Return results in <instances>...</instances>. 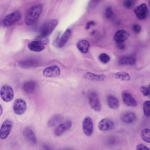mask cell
<instances>
[{
	"mask_svg": "<svg viewBox=\"0 0 150 150\" xmlns=\"http://www.w3.org/2000/svg\"><path fill=\"white\" fill-rule=\"evenodd\" d=\"M107 103L108 107L112 109L117 108L119 106V101L118 98L112 95H109L107 98Z\"/></svg>",
	"mask_w": 150,
	"mask_h": 150,
	"instance_id": "obj_19",
	"label": "cell"
},
{
	"mask_svg": "<svg viewBox=\"0 0 150 150\" xmlns=\"http://www.w3.org/2000/svg\"><path fill=\"white\" fill-rule=\"evenodd\" d=\"M60 73V69L56 65H53L45 69L43 71L44 76L48 77H53L57 76Z\"/></svg>",
	"mask_w": 150,
	"mask_h": 150,
	"instance_id": "obj_13",
	"label": "cell"
},
{
	"mask_svg": "<svg viewBox=\"0 0 150 150\" xmlns=\"http://www.w3.org/2000/svg\"><path fill=\"white\" fill-rule=\"evenodd\" d=\"M13 125L12 121L10 119L5 120L1 126L0 130V138L1 139H6L9 134Z\"/></svg>",
	"mask_w": 150,
	"mask_h": 150,
	"instance_id": "obj_5",
	"label": "cell"
},
{
	"mask_svg": "<svg viewBox=\"0 0 150 150\" xmlns=\"http://www.w3.org/2000/svg\"><path fill=\"white\" fill-rule=\"evenodd\" d=\"M72 123L71 121L68 120L62 123L57 126L54 131V134L57 136L62 135L71 127Z\"/></svg>",
	"mask_w": 150,
	"mask_h": 150,
	"instance_id": "obj_12",
	"label": "cell"
},
{
	"mask_svg": "<svg viewBox=\"0 0 150 150\" xmlns=\"http://www.w3.org/2000/svg\"><path fill=\"white\" fill-rule=\"evenodd\" d=\"M117 43V47L119 49L122 50L125 49V45L123 42Z\"/></svg>",
	"mask_w": 150,
	"mask_h": 150,
	"instance_id": "obj_37",
	"label": "cell"
},
{
	"mask_svg": "<svg viewBox=\"0 0 150 150\" xmlns=\"http://www.w3.org/2000/svg\"><path fill=\"white\" fill-rule=\"evenodd\" d=\"M0 94L2 99L6 102L11 101L14 97L13 91L12 88L8 85H4L1 87Z\"/></svg>",
	"mask_w": 150,
	"mask_h": 150,
	"instance_id": "obj_4",
	"label": "cell"
},
{
	"mask_svg": "<svg viewBox=\"0 0 150 150\" xmlns=\"http://www.w3.org/2000/svg\"><path fill=\"white\" fill-rule=\"evenodd\" d=\"M89 104L91 108L94 111L99 112L101 108V104L98 94L95 92H92L88 96Z\"/></svg>",
	"mask_w": 150,
	"mask_h": 150,
	"instance_id": "obj_3",
	"label": "cell"
},
{
	"mask_svg": "<svg viewBox=\"0 0 150 150\" xmlns=\"http://www.w3.org/2000/svg\"><path fill=\"white\" fill-rule=\"evenodd\" d=\"M28 47L30 50L35 52H40L44 48V45L36 40L29 42Z\"/></svg>",
	"mask_w": 150,
	"mask_h": 150,
	"instance_id": "obj_20",
	"label": "cell"
},
{
	"mask_svg": "<svg viewBox=\"0 0 150 150\" xmlns=\"http://www.w3.org/2000/svg\"><path fill=\"white\" fill-rule=\"evenodd\" d=\"M133 29L135 33L138 34L142 30L141 26L138 24L134 25L133 27Z\"/></svg>",
	"mask_w": 150,
	"mask_h": 150,
	"instance_id": "obj_34",
	"label": "cell"
},
{
	"mask_svg": "<svg viewBox=\"0 0 150 150\" xmlns=\"http://www.w3.org/2000/svg\"><path fill=\"white\" fill-rule=\"evenodd\" d=\"M149 6H150V0L149 1Z\"/></svg>",
	"mask_w": 150,
	"mask_h": 150,
	"instance_id": "obj_41",
	"label": "cell"
},
{
	"mask_svg": "<svg viewBox=\"0 0 150 150\" xmlns=\"http://www.w3.org/2000/svg\"><path fill=\"white\" fill-rule=\"evenodd\" d=\"M58 23V21L56 19H51L45 21L40 27V34L48 37L52 33Z\"/></svg>",
	"mask_w": 150,
	"mask_h": 150,
	"instance_id": "obj_2",
	"label": "cell"
},
{
	"mask_svg": "<svg viewBox=\"0 0 150 150\" xmlns=\"http://www.w3.org/2000/svg\"><path fill=\"white\" fill-rule=\"evenodd\" d=\"M134 0H124L123 5L126 8L128 9L132 8L134 6Z\"/></svg>",
	"mask_w": 150,
	"mask_h": 150,
	"instance_id": "obj_31",
	"label": "cell"
},
{
	"mask_svg": "<svg viewBox=\"0 0 150 150\" xmlns=\"http://www.w3.org/2000/svg\"><path fill=\"white\" fill-rule=\"evenodd\" d=\"M27 108L25 101L21 98L15 100L13 104V110L14 112L18 115H21L26 111Z\"/></svg>",
	"mask_w": 150,
	"mask_h": 150,
	"instance_id": "obj_8",
	"label": "cell"
},
{
	"mask_svg": "<svg viewBox=\"0 0 150 150\" xmlns=\"http://www.w3.org/2000/svg\"><path fill=\"white\" fill-rule=\"evenodd\" d=\"M140 91L144 96H149V90L148 87L144 86H142L140 88Z\"/></svg>",
	"mask_w": 150,
	"mask_h": 150,
	"instance_id": "obj_33",
	"label": "cell"
},
{
	"mask_svg": "<svg viewBox=\"0 0 150 150\" xmlns=\"http://www.w3.org/2000/svg\"><path fill=\"white\" fill-rule=\"evenodd\" d=\"M94 24L95 23L93 21H89L87 23L85 26V29L86 30H88L90 28L91 25H94Z\"/></svg>",
	"mask_w": 150,
	"mask_h": 150,
	"instance_id": "obj_36",
	"label": "cell"
},
{
	"mask_svg": "<svg viewBox=\"0 0 150 150\" xmlns=\"http://www.w3.org/2000/svg\"><path fill=\"white\" fill-rule=\"evenodd\" d=\"M120 119L123 122L130 124L136 120L135 114L131 111H126L123 113L121 115Z\"/></svg>",
	"mask_w": 150,
	"mask_h": 150,
	"instance_id": "obj_15",
	"label": "cell"
},
{
	"mask_svg": "<svg viewBox=\"0 0 150 150\" xmlns=\"http://www.w3.org/2000/svg\"><path fill=\"white\" fill-rule=\"evenodd\" d=\"M129 34L125 30H117L115 33L114 39L117 43L122 42L128 38Z\"/></svg>",
	"mask_w": 150,
	"mask_h": 150,
	"instance_id": "obj_16",
	"label": "cell"
},
{
	"mask_svg": "<svg viewBox=\"0 0 150 150\" xmlns=\"http://www.w3.org/2000/svg\"><path fill=\"white\" fill-rule=\"evenodd\" d=\"M71 33V30L67 28L64 32L60 38H59L57 47H63L67 42Z\"/></svg>",
	"mask_w": 150,
	"mask_h": 150,
	"instance_id": "obj_22",
	"label": "cell"
},
{
	"mask_svg": "<svg viewBox=\"0 0 150 150\" xmlns=\"http://www.w3.org/2000/svg\"><path fill=\"white\" fill-rule=\"evenodd\" d=\"M105 15L106 18L109 19L111 18L112 16L113 11L111 7H108L106 9Z\"/></svg>",
	"mask_w": 150,
	"mask_h": 150,
	"instance_id": "obj_32",
	"label": "cell"
},
{
	"mask_svg": "<svg viewBox=\"0 0 150 150\" xmlns=\"http://www.w3.org/2000/svg\"><path fill=\"white\" fill-rule=\"evenodd\" d=\"M136 60L134 58L129 56H123L120 58L118 61L119 64L121 65H129L134 64Z\"/></svg>",
	"mask_w": 150,
	"mask_h": 150,
	"instance_id": "obj_24",
	"label": "cell"
},
{
	"mask_svg": "<svg viewBox=\"0 0 150 150\" xmlns=\"http://www.w3.org/2000/svg\"><path fill=\"white\" fill-rule=\"evenodd\" d=\"M21 17V14L18 11L11 13L4 17L3 21V25L6 27L11 26L19 21Z\"/></svg>",
	"mask_w": 150,
	"mask_h": 150,
	"instance_id": "obj_6",
	"label": "cell"
},
{
	"mask_svg": "<svg viewBox=\"0 0 150 150\" xmlns=\"http://www.w3.org/2000/svg\"><path fill=\"white\" fill-rule=\"evenodd\" d=\"M0 115H1L3 113V108L1 105H0Z\"/></svg>",
	"mask_w": 150,
	"mask_h": 150,
	"instance_id": "obj_39",
	"label": "cell"
},
{
	"mask_svg": "<svg viewBox=\"0 0 150 150\" xmlns=\"http://www.w3.org/2000/svg\"><path fill=\"white\" fill-rule=\"evenodd\" d=\"M143 110L144 114L146 117L150 116V100L145 101L143 105Z\"/></svg>",
	"mask_w": 150,
	"mask_h": 150,
	"instance_id": "obj_28",
	"label": "cell"
},
{
	"mask_svg": "<svg viewBox=\"0 0 150 150\" xmlns=\"http://www.w3.org/2000/svg\"><path fill=\"white\" fill-rule=\"evenodd\" d=\"M20 66L23 68H27L35 67L37 65V62L33 59H28L21 61Z\"/></svg>",
	"mask_w": 150,
	"mask_h": 150,
	"instance_id": "obj_25",
	"label": "cell"
},
{
	"mask_svg": "<svg viewBox=\"0 0 150 150\" xmlns=\"http://www.w3.org/2000/svg\"><path fill=\"white\" fill-rule=\"evenodd\" d=\"M35 40L38 41L43 45L47 44L49 42V39L47 36L40 34L36 37Z\"/></svg>",
	"mask_w": 150,
	"mask_h": 150,
	"instance_id": "obj_30",
	"label": "cell"
},
{
	"mask_svg": "<svg viewBox=\"0 0 150 150\" xmlns=\"http://www.w3.org/2000/svg\"><path fill=\"white\" fill-rule=\"evenodd\" d=\"M136 150H150V149L147 146L141 143L138 144L136 146Z\"/></svg>",
	"mask_w": 150,
	"mask_h": 150,
	"instance_id": "obj_35",
	"label": "cell"
},
{
	"mask_svg": "<svg viewBox=\"0 0 150 150\" xmlns=\"http://www.w3.org/2000/svg\"><path fill=\"white\" fill-rule=\"evenodd\" d=\"M122 97L123 103L126 105L132 107L137 105L136 100L129 92L126 91H123L122 93Z\"/></svg>",
	"mask_w": 150,
	"mask_h": 150,
	"instance_id": "obj_11",
	"label": "cell"
},
{
	"mask_svg": "<svg viewBox=\"0 0 150 150\" xmlns=\"http://www.w3.org/2000/svg\"><path fill=\"white\" fill-rule=\"evenodd\" d=\"M82 129L85 134L87 137L91 136L93 130V124L91 118L89 116L85 117L82 122Z\"/></svg>",
	"mask_w": 150,
	"mask_h": 150,
	"instance_id": "obj_7",
	"label": "cell"
},
{
	"mask_svg": "<svg viewBox=\"0 0 150 150\" xmlns=\"http://www.w3.org/2000/svg\"><path fill=\"white\" fill-rule=\"evenodd\" d=\"M115 127V124L112 120L108 118H104L99 122V129L102 132H106L113 129Z\"/></svg>",
	"mask_w": 150,
	"mask_h": 150,
	"instance_id": "obj_9",
	"label": "cell"
},
{
	"mask_svg": "<svg viewBox=\"0 0 150 150\" xmlns=\"http://www.w3.org/2000/svg\"><path fill=\"white\" fill-rule=\"evenodd\" d=\"M42 8L41 4H37L30 8L25 16V23L28 25H31L35 23L42 12Z\"/></svg>",
	"mask_w": 150,
	"mask_h": 150,
	"instance_id": "obj_1",
	"label": "cell"
},
{
	"mask_svg": "<svg viewBox=\"0 0 150 150\" xmlns=\"http://www.w3.org/2000/svg\"><path fill=\"white\" fill-rule=\"evenodd\" d=\"M115 76L116 78L122 81H128L130 79L129 75L128 73L125 72H118L115 74Z\"/></svg>",
	"mask_w": 150,
	"mask_h": 150,
	"instance_id": "obj_27",
	"label": "cell"
},
{
	"mask_svg": "<svg viewBox=\"0 0 150 150\" xmlns=\"http://www.w3.org/2000/svg\"><path fill=\"white\" fill-rule=\"evenodd\" d=\"M43 148L45 149H50V146L47 145H44L43 146Z\"/></svg>",
	"mask_w": 150,
	"mask_h": 150,
	"instance_id": "obj_38",
	"label": "cell"
},
{
	"mask_svg": "<svg viewBox=\"0 0 150 150\" xmlns=\"http://www.w3.org/2000/svg\"><path fill=\"white\" fill-rule=\"evenodd\" d=\"M23 134L26 140L31 144L36 145L37 140L35 133L33 130L29 127H26L23 129Z\"/></svg>",
	"mask_w": 150,
	"mask_h": 150,
	"instance_id": "obj_10",
	"label": "cell"
},
{
	"mask_svg": "<svg viewBox=\"0 0 150 150\" xmlns=\"http://www.w3.org/2000/svg\"><path fill=\"white\" fill-rule=\"evenodd\" d=\"M141 137L145 142L150 143V129L145 128L143 129L141 132Z\"/></svg>",
	"mask_w": 150,
	"mask_h": 150,
	"instance_id": "obj_26",
	"label": "cell"
},
{
	"mask_svg": "<svg viewBox=\"0 0 150 150\" xmlns=\"http://www.w3.org/2000/svg\"><path fill=\"white\" fill-rule=\"evenodd\" d=\"M85 78L92 81H102L106 78V76L104 74H97L90 72H87L83 75Z\"/></svg>",
	"mask_w": 150,
	"mask_h": 150,
	"instance_id": "obj_18",
	"label": "cell"
},
{
	"mask_svg": "<svg viewBox=\"0 0 150 150\" xmlns=\"http://www.w3.org/2000/svg\"><path fill=\"white\" fill-rule=\"evenodd\" d=\"M148 88H149V96L150 97V83L149 84V85L148 87Z\"/></svg>",
	"mask_w": 150,
	"mask_h": 150,
	"instance_id": "obj_40",
	"label": "cell"
},
{
	"mask_svg": "<svg viewBox=\"0 0 150 150\" xmlns=\"http://www.w3.org/2000/svg\"><path fill=\"white\" fill-rule=\"evenodd\" d=\"M134 12L138 18L141 20L144 19L147 14L146 4L144 3L141 4L135 8Z\"/></svg>",
	"mask_w": 150,
	"mask_h": 150,
	"instance_id": "obj_14",
	"label": "cell"
},
{
	"mask_svg": "<svg viewBox=\"0 0 150 150\" xmlns=\"http://www.w3.org/2000/svg\"><path fill=\"white\" fill-rule=\"evenodd\" d=\"M99 60L103 64L108 63L110 60L109 56L105 53H103L100 54L98 57Z\"/></svg>",
	"mask_w": 150,
	"mask_h": 150,
	"instance_id": "obj_29",
	"label": "cell"
},
{
	"mask_svg": "<svg viewBox=\"0 0 150 150\" xmlns=\"http://www.w3.org/2000/svg\"><path fill=\"white\" fill-rule=\"evenodd\" d=\"M63 119V116L60 114H56L54 115L47 122V126L50 127L55 126Z\"/></svg>",
	"mask_w": 150,
	"mask_h": 150,
	"instance_id": "obj_23",
	"label": "cell"
},
{
	"mask_svg": "<svg viewBox=\"0 0 150 150\" xmlns=\"http://www.w3.org/2000/svg\"><path fill=\"white\" fill-rule=\"evenodd\" d=\"M36 87V82L32 80H29L25 82L22 85V89L25 93L31 94L35 90Z\"/></svg>",
	"mask_w": 150,
	"mask_h": 150,
	"instance_id": "obj_17",
	"label": "cell"
},
{
	"mask_svg": "<svg viewBox=\"0 0 150 150\" xmlns=\"http://www.w3.org/2000/svg\"><path fill=\"white\" fill-rule=\"evenodd\" d=\"M89 46V42L86 40H80L77 44V47L78 50L84 54L88 52Z\"/></svg>",
	"mask_w": 150,
	"mask_h": 150,
	"instance_id": "obj_21",
	"label": "cell"
}]
</instances>
